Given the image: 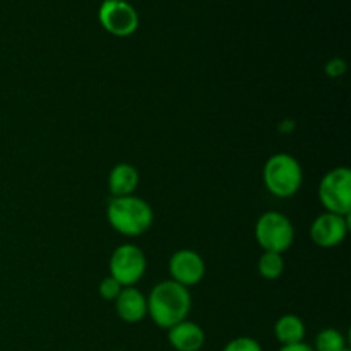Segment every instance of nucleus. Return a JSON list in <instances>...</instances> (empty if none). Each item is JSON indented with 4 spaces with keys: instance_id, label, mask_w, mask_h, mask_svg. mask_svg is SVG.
Instances as JSON below:
<instances>
[{
    "instance_id": "obj_1",
    "label": "nucleus",
    "mask_w": 351,
    "mask_h": 351,
    "mask_svg": "<svg viewBox=\"0 0 351 351\" xmlns=\"http://www.w3.org/2000/svg\"><path fill=\"white\" fill-rule=\"evenodd\" d=\"M147 298V315L161 329L173 328L185 321L192 308V297L189 288L167 280L158 283Z\"/></svg>"
},
{
    "instance_id": "obj_2",
    "label": "nucleus",
    "mask_w": 351,
    "mask_h": 351,
    "mask_svg": "<svg viewBox=\"0 0 351 351\" xmlns=\"http://www.w3.org/2000/svg\"><path fill=\"white\" fill-rule=\"evenodd\" d=\"M110 226L120 235L141 237L153 225V208L137 195L112 197L106 208Z\"/></svg>"
},
{
    "instance_id": "obj_3",
    "label": "nucleus",
    "mask_w": 351,
    "mask_h": 351,
    "mask_svg": "<svg viewBox=\"0 0 351 351\" xmlns=\"http://www.w3.org/2000/svg\"><path fill=\"white\" fill-rule=\"evenodd\" d=\"M263 180L267 191L280 199L297 194L304 182L300 161L288 153H276L263 168Z\"/></svg>"
},
{
    "instance_id": "obj_4",
    "label": "nucleus",
    "mask_w": 351,
    "mask_h": 351,
    "mask_svg": "<svg viewBox=\"0 0 351 351\" xmlns=\"http://www.w3.org/2000/svg\"><path fill=\"white\" fill-rule=\"evenodd\" d=\"M256 240L264 252L285 254L295 242V228L287 215L267 211L256 223Z\"/></svg>"
},
{
    "instance_id": "obj_5",
    "label": "nucleus",
    "mask_w": 351,
    "mask_h": 351,
    "mask_svg": "<svg viewBox=\"0 0 351 351\" xmlns=\"http://www.w3.org/2000/svg\"><path fill=\"white\" fill-rule=\"evenodd\" d=\"M319 201L328 213L350 216L351 213V171L346 167L332 168L319 182Z\"/></svg>"
},
{
    "instance_id": "obj_6",
    "label": "nucleus",
    "mask_w": 351,
    "mask_h": 351,
    "mask_svg": "<svg viewBox=\"0 0 351 351\" xmlns=\"http://www.w3.org/2000/svg\"><path fill=\"white\" fill-rule=\"evenodd\" d=\"M146 256L132 243H123L110 257V276L122 287H136L146 273Z\"/></svg>"
},
{
    "instance_id": "obj_7",
    "label": "nucleus",
    "mask_w": 351,
    "mask_h": 351,
    "mask_svg": "<svg viewBox=\"0 0 351 351\" xmlns=\"http://www.w3.org/2000/svg\"><path fill=\"white\" fill-rule=\"evenodd\" d=\"M98 21L106 33L119 38L132 36L139 27V14L127 0H103L98 10Z\"/></svg>"
},
{
    "instance_id": "obj_8",
    "label": "nucleus",
    "mask_w": 351,
    "mask_h": 351,
    "mask_svg": "<svg viewBox=\"0 0 351 351\" xmlns=\"http://www.w3.org/2000/svg\"><path fill=\"white\" fill-rule=\"evenodd\" d=\"M348 216H339L335 213H322L314 219L311 226V239L321 249H335L341 245L348 235Z\"/></svg>"
},
{
    "instance_id": "obj_9",
    "label": "nucleus",
    "mask_w": 351,
    "mask_h": 351,
    "mask_svg": "<svg viewBox=\"0 0 351 351\" xmlns=\"http://www.w3.org/2000/svg\"><path fill=\"white\" fill-rule=\"evenodd\" d=\"M168 273H170V280L175 283L185 288L194 287L201 283L206 274L204 259L194 250L182 249L170 257Z\"/></svg>"
},
{
    "instance_id": "obj_10",
    "label": "nucleus",
    "mask_w": 351,
    "mask_h": 351,
    "mask_svg": "<svg viewBox=\"0 0 351 351\" xmlns=\"http://www.w3.org/2000/svg\"><path fill=\"white\" fill-rule=\"evenodd\" d=\"M117 315L127 324H137L147 315V298L136 287H123L115 298Z\"/></svg>"
},
{
    "instance_id": "obj_11",
    "label": "nucleus",
    "mask_w": 351,
    "mask_h": 351,
    "mask_svg": "<svg viewBox=\"0 0 351 351\" xmlns=\"http://www.w3.org/2000/svg\"><path fill=\"white\" fill-rule=\"evenodd\" d=\"M168 343L175 351H201L206 335L201 326L185 319L168 329Z\"/></svg>"
},
{
    "instance_id": "obj_12",
    "label": "nucleus",
    "mask_w": 351,
    "mask_h": 351,
    "mask_svg": "<svg viewBox=\"0 0 351 351\" xmlns=\"http://www.w3.org/2000/svg\"><path fill=\"white\" fill-rule=\"evenodd\" d=\"M139 185V171L129 163H117L110 170L108 189L112 197L132 195Z\"/></svg>"
},
{
    "instance_id": "obj_13",
    "label": "nucleus",
    "mask_w": 351,
    "mask_h": 351,
    "mask_svg": "<svg viewBox=\"0 0 351 351\" xmlns=\"http://www.w3.org/2000/svg\"><path fill=\"white\" fill-rule=\"evenodd\" d=\"M274 336L281 346L297 345L305 339V324L298 315L285 314L274 324Z\"/></svg>"
},
{
    "instance_id": "obj_14",
    "label": "nucleus",
    "mask_w": 351,
    "mask_h": 351,
    "mask_svg": "<svg viewBox=\"0 0 351 351\" xmlns=\"http://www.w3.org/2000/svg\"><path fill=\"white\" fill-rule=\"evenodd\" d=\"M314 351H343L346 350V338L341 331L335 328L322 329L317 336H315Z\"/></svg>"
},
{
    "instance_id": "obj_15",
    "label": "nucleus",
    "mask_w": 351,
    "mask_h": 351,
    "mask_svg": "<svg viewBox=\"0 0 351 351\" xmlns=\"http://www.w3.org/2000/svg\"><path fill=\"white\" fill-rule=\"evenodd\" d=\"M257 267H259V274L264 280H278V278H281V274H283L285 271L283 254L264 252L263 256H261Z\"/></svg>"
},
{
    "instance_id": "obj_16",
    "label": "nucleus",
    "mask_w": 351,
    "mask_h": 351,
    "mask_svg": "<svg viewBox=\"0 0 351 351\" xmlns=\"http://www.w3.org/2000/svg\"><path fill=\"white\" fill-rule=\"evenodd\" d=\"M221 351H263V346L257 339L250 338V336H240V338L226 343Z\"/></svg>"
},
{
    "instance_id": "obj_17",
    "label": "nucleus",
    "mask_w": 351,
    "mask_h": 351,
    "mask_svg": "<svg viewBox=\"0 0 351 351\" xmlns=\"http://www.w3.org/2000/svg\"><path fill=\"white\" fill-rule=\"evenodd\" d=\"M122 288L123 287L119 283V281L113 280L112 276H108V278H105V280H101V283H99V287H98V293L103 300L115 302V298L119 297L120 291H122Z\"/></svg>"
},
{
    "instance_id": "obj_18",
    "label": "nucleus",
    "mask_w": 351,
    "mask_h": 351,
    "mask_svg": "<svg viewBox=\"0 0 351 351\" xmlns=\"http://www.w3.org/2000/svg\"><path fill=\"white\" fill-rule=\"evenodd\" d=\"M346 72V62L343 58H331V60L326 64V74L332 79L341 77Z\"/></svg>"
},
{
    "instance_id": "obj_19",
    "label": "nucleus",
    "mask_w": 351,
    "mask_h": 351,
    "mask_svg": "<svg viewBox=\"0 0 351 351\" xmlns=\"http://www.w3.org/2000/svg\"><path fill=\"white\" fill-rule=\"evenodd\" d=\"M278 351H314L311 345L307 343H297V345H288V346H281Z\"/></svg>"
},
{
    "instance_id": "obj_20",
    "label": "nucleus",
    "mask_w": 351,
    "mask_h": 351,
    "mask_svg": "<svg viewBox=\"0 0 351 351\" xmlns=\"http://www.w3.org/2000/svg\"><path fill=\"white\" fill-rule=\"evenodd\" d=\"M115 351H125V350H115Z\"/></svg>"
},
{
    "instance_id": "obj_21",
    "label": "nucleus",
    "mask_w": 351,
    "mask_h": 351,
    "mask_svg": "<svg viewBox=\"0 0 351 351\" xmlns=\"http://www.w3.org/2000/svg\"><path fill=\"white\" fill-rule=\"evenodd\" d=\"M119 2H125V0H119Z\"/></svg>"
},
{
    "instance_id": "obj_22",
    "label": "nucleus",
    "mask_w": 351,
    "mask_h": 351,
    "mask_svg": "<svg viewBox=\"0 0 351 351\" xmlns=\"http://www.w3.org/2000/svg\"><path fill=\"white\" fill-rule=\"evenodd\" d=\"M343 351H350V350H348V348H346V350H343Z\"/></svg>"
}]
</instances>
